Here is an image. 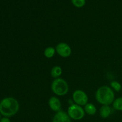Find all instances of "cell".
<instances>
[{
	"instance_id": "5b68a950",
	"label": "cell",
	"mask_w": 122,
	"mask_h": 122,
	"mask_svg": "<svg viewBox=\"0 0 122 122\" xmlns=\"http://www.w3.org/2000/svg\"><path fill=\"white\" fill-rule=\"evenodd\" d=\"M73 100L76 104L80 106H85L88 103V97L83 91L77 89L73 94Z\"/></svg>"
},
{
	"instance_id": "4fadbf2b",
	"label": "cell",
	"mask_w": 122,
	"mask_h": 122,
	"mask_svg": "<svg viewBox=\"0 0 122 122\" xmlns=\"http://www.w3.org/2000/svg\"><path fill=\"white\" fill-rule=\"evenodd\" d=\"M113 107L117 111H122V97L115 99L113 102Z\"/></svg>"
},
{
	"instance_id": "52a82bcc",
	"label": "cell",
	"mask_w": 122,
	"mask_h": 122,
	"mask_svg": "<svg viewBox=\"0 0 122 122\" xmlns=\"http://www.w3.org/2000/svg\"><path fill=\"white\" fill-rule=\"evenodd\" d=\"M48 105L51 110L58 112L61 110V102L60 100L56 97H51L48 101Z\"/></svg>"
},
{
	"instance_id": "9a60e30c",
	"label": "cell",
	"mask_w": 122,
	"mask_h": 122,
	"mask_svg": "<svg viewBox=\"0 0 122 122\" xmlns=\"http://www.w3.org/2000/svg\"><path fill=\"white\" fill-rule=\"evenodd\" d=\"M73 4L77 8L83 7L85 4L86 0H71Z\"/></svg>"
},
{
	"instance_id": "2e32d148",
	"label": "cell",
	"mask_w": 122,
	"mask_h": 122,
	"mask_svg": "<svg viewBox=\"0 0 122 122\" xmlns=\"http://www.w3.org/2000/svg\"><path fill=\"white\" fill-rule=\"evenodd\" d=\"M0 122H11L10 120L8 119V117H4L1 118Z\"/></svg>"
},
{
	"instance_id": "277c9868",
	"label": "cell",
	"mask_w": 122,
	"mask_h": 122,
	"mask_svg": "<svg viewBox=\"0 0 122 122\" xmlns=\"http://www.w3.org/2000/svg\"><path fill=\"white\" fill-rule=\"evenodd\" d=\"M67 114L71 119L79 120L84 117L85 112L81 106L76 104H73L68 108Z\"/></svg>"
},
{
	"instance_id": "8992f818",
	"label": "cell",
	"mask_w": 122,
	"mask_h": 122,
	"mask_svg": "<svg viewBox=\"0 0 122 122\" xmlns=\"http://www.w3.org/2000/svg\"><path fill=\"white\" fill-rule=\"evenodd\" d=\"M57 53L63 58L69 57L71 54V47L65 42H60L56 47Z\"/></svg>"
},
{
	"instance_id": "5bb4252c",
	"label": "cell",
	"mask_w": 122,
	"mask_h": 122,
	"mask_svg": "<svg viewBox=\"0 0 122 122\" xmlns=\"http://www.w3.org/2000/svg\"><path fill=\"white\" fill-rule=\"evenodd\" d=\"M110 86L111 87H112V89L116 92L120 91V90L122 89L121 84H120L119 82H117V81H114L111 82Z\"/></svg>"
},
{
	"instance_id": "7c38bea8",
	"label": "cell",
	"mask_w": 122,
	"mask_h": 122,
	"mask_svg": "<svg viewBox=\"0 0 122 122\" xmlns=\"http://www.w3.org/2000/svg\"><path fill=\"white\" fill-rule=\"evenodd\" d=\"M56 48H54L52 46H48V47L46 48L44 50V56L46 58H51L54 57L56 53Z\"/></svg>"
},
{
	"instance_id": "3957f363",
	"label": "cell",
	"mask_w": 122,
	"mask_h": 122,
	"mask_svg": "<svg viewBox=\"0 0 122 122\" xmlns=\"http://www.w3.org/2000/svg\"><path fill=\"white\" fill-rule=\"evenodd\" d=\"M52 92L58 96H64L69 91V85L66 81L62 78L55 79L51 86Z\"/></svg>"
},
{
	"instance_id": "8fae6325",
	"label": "cell",
	"mask_w": 122,
	"mask_h": 122,
	"mask_svg": "<svg viewBox=\"0 0 122 122\" xmlns=\"http://www.w3.org/2000/svg\"><path fill=\"white\" fill-rule=\"evenodd\" d=\"M51 76L53 78L57 79L59 78L60 76L62 74V69L61 67L58 66H56L52 68L51 70Z\"/></svg>"
},
{
	"instance_id": "6da1fadb",
	"label": "cell",
	"mask_w": 122,
	"mask_h": 122,
	"mask_svg": "<svg viewBox=\"0 0 122 122\" xmlns=\"http://www.w3.org/2000/svg\"><path fill=\"white\" fill-rule=\"evenodd\" d=\"M19 110V103L13 97H6L0 102V113L6 117L13 116Z\"/></svg>"
},
{
	"instance_id": "e0dca14e",
	"label": "cell",
	"mask_w": 122,
	"mask_h": 122,
	"mask_svg": "<svg viewBox=\"0 0 122 122\" xmlns=\"http://www.w3.org/2000/svg\"><path fill=\"white\" fill-rule=\"evenodd\" d=\"M1 114L0 113V120H1Z\"/></svg>"
},
{
	"instance_id": "ba28073f",
	"label": "cell",
	"mask_w": 122,
	"mask_h": 122,
	"mask_svg": "<svg viewBox=\"0 0 122 122\" xmlns=\"http://www.w3.org/2000/svg\"><path fill=\"white\" fill-rule=\"evenodd\" d=\"M52 122H71L67 113L64 111H59L54 116Z\"/></svg>"
},
{
	"instance_id": "7a4b0ae2",
	"label": "cell",
	"mask_w": 122,
	"mask_h": 122,
	"mask_svg": "<svg viewBox=\"0 0 122 122\" xmlns=\"http://www.w3.org/2000/svg\"><path fill=\"white\" fill-rule=\"evenodd\" d=\"M95 98L102 106H110L115 100V95L112 88L108 86H102L97 90Z\"/></svg>"
},
{
	"instance_id": "30bf717a",
	"label": "cell",
	"mask_w": 122,
	"mask_h": 122,
	"mask_svg": "<svg viewBox=\"0 0 122 122\" xmlns=\"http://www.w3.org/2000/svg\"><path fill=\"white\" fill-rule=\"evenodd\" d=\"M84 111L88 115L94 116L97 113V108L93 104L87 103L84 107Z\"/></svg>"
},
{
	"instance_id": "9c48e42d",
	"label": "cell",
	"mask_w": 122,
	"mask_h": 122,
	"mask_svg": "<svg viewBox=\"0 0 122 122\" xmlns=\"http://www.w3.org/2000/svg\"><path fill=\"white\" fill-rule=\"evenodd\" d=\"M112 113V109L109 106L104 105L100 108V116L103 119L108 117Z\"/></svg>"
}]
</instances>
